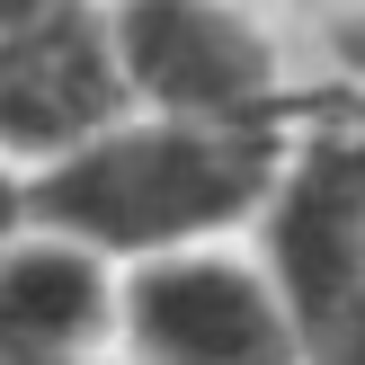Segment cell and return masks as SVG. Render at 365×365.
<instances>
[{
	"label": "cell",
	"instance_id": "7",
	"mask_svg": "<svg viewBox=\"0 0 365 365\" xmlns=\"http://www.w3.org/2000/svg\"><path fill=\"white\" fill-rule=\"evenodd\" d=\"M63 9H81V0H0V36L9 27H45V18H63Z\"/></svg>",
	"mask_w": 365,
	"mask_h": 365
},
{
	"label": "cell",
	"instance_id": "9",
	"mask_svg": "<svg viewBox=\"0 0 365 365\" xmlns=\"http://www.w3.org/2000/svg\"><path fill=\"white\" fill-rule=\"evenodd\" d=\"M339 53H348V63L365 71V27H356V36H339Z\"/></svg>",
	"mask_w": 365,
	"mask_h": 365
},
{
	"label": "cell",
	"instance_id": "3",
	"mask_svg": "<svg viewBox=\"0 0 365 365\" xmlns=\"http://www.w3.org/2000/svg\"><path fill=\"white\" fill-rule=\"evenodd\" d=\"M267 267L303 321V356L365 330V143H321L267 196Z\"/></svg>",
	"mask_w": 365,
	"mask_h": 365
},
{
	"label": "cell",
	"instance_id": "8",
	"mask_svg": "<svg viewBox=\"0 0 365 365\" xmlns=\"http://www.w3.org/2000/svg\"><path fill=\"white\" fill-rule=\"evenodd\" d=\"M9 232H18V187L0 178V250H9Z\"/></svg>",
	"mask_w": 365,
	"mask_h": 365
},
{
	"label": "cell",
	"instance_id": "6",
	"mask_svg": "<svg viewBox=\"0 0 365 365\" xmlns=\"http://www.w3.org/2000/svg\"><path fill=\"white\" fill-rule=\"evenodd\" d=\"M125 285H107L98 250L45 232V241L0 250V365H89L107 330H116Z\"/></svg>",
	"mask_w": 365,
	"mask_h": 365
},
{
	"label": "cell",
	"instance_id": "2",
	"mask_svg": "<svg viewBox=\"0 0 365 365\" xmlns=\"http://www.w3.org/2000/svg\"><path fill=\"white\" fill-rule=\"evenodd\" d=\"M116 330L134 365H303V321L277 267L223 259V250L143 259L125 277Z\"/></svg>",
	"mask_w": 365,
	"mask_h": 365
},
{
	"label": "cell",
	"instance_id": "4",
	"mask_svg": "<svg viewBox=\"0 0 365 365\" xmlns=\"http://www.w3.org/2000/svg\"><path fill=\"white\" fill-rule=\"evenodd\" d=\"M116 63L178 125H223L250 98H267V81H277L267 36L223 0H125L116 9Z\"/></svg>",
	"mask_w": 365,
	"mask_h": 365
},
{
	"label": "cell",
	"instance_id": "10",
	"mask_svg": "<svg viewBox=\"0 0 365 365\" xmlns=\"http://www.w3.org/2000/svg\"><path fill=\"white\" fill-rule=\"evenodd\" d=\"M89 365H98V356H89Z\"/></svg>",
	"mask_w": 365,
	"mask_h": 365
},
{
	"label": "cell",
	"instance_id": "5",
	"mask_svg": "<svg viewBox=\"0 0 365 365\" xmlns=\"http://www.w3.org/2000/svg\"><path fill=\"white\" fill-rule=\"evenodd\" d=\"M116 81H125L116 45L81 9L45 18V27H9L0 36V143L71 160L81 143H98Z\"/></svg>",
	"mask_w": 365,
	"mask_h": 365
},
{
	"label": "cell",
	"instance_id": "1",
	"mask_svg": "<svg viewBox=\"0 0 365 365\" xmlns=\"http://www.w3.org/2000/svg\"><path fill=\"white\" fill-rule=\"evenodd\" d=\"M277 196V160L259 134L232 125H134L98 134L71 160H53L36 214L89 250H134V259H178L205 232L241 223Z\"/></svg>",
	"mask_w": 365,
	"mask_h": 365
}]
</instances>
